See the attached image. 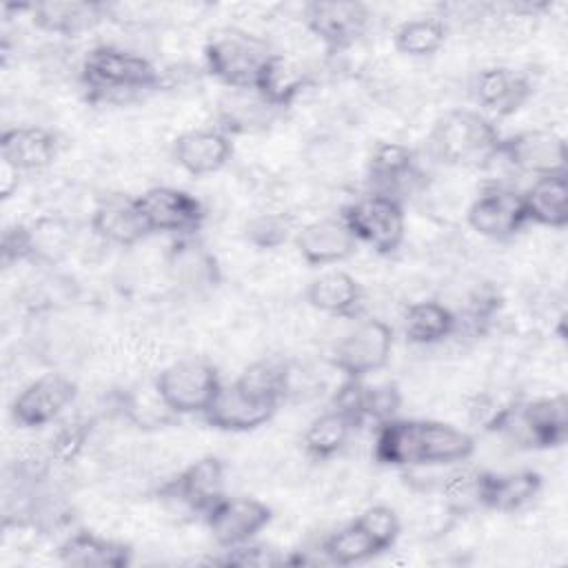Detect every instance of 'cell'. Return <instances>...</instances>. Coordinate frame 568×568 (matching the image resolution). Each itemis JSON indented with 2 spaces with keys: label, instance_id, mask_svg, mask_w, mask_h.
Wrapping results in <instances>:
<instances>
[{
  "label": "cell",
  "instance_id": "cell-1",
  "mask_svg": "<svg viewBox=\"0 0 568 568\" xmlns=\"http://www.w3.org/2000/svg\"><path fill=\"white\" fill-rule=\"evenodd\" d=\"M475 453V437L437 419L393 417L377 424L373 457L390 468L464 464Z\"/></svg>",
  "mask_w": 568,
  "mask_h": 568
},
{
  "label": "cell",
  "instance_id": "cell-2",
  "mask_svg": "<svg viewBox=\"0 0 568 568\" xmlns=\"http://www.w3.org/2000/svg\"><path fill=\"white\" fill-rule=\"evenodd\" d=\"M288 373L277 359H262L251 364L231 384H222L204 419L211 428L224 433H248L266 422L280 408L286 393Z\"/></svg>",
  "mask_w": 568,
  "mask_h": 568
},
{
  "label": "cell",
  "instance_id": "cell-3",
  "mask_svg": "<svg viewBox=\"0 0 568 568\" xmlns=\"http://www.w3.org/2000/svg\"><path fill=\"white\" fill-rule=\"evenodd\" d=\"M80 82L91 102L124 104L160 91L164 78L142 53L115 44H98L82 58Z\"/></svg>",
  "mask_w": 568,
  "mask_h": 568
},
{
  "label": "cell",
  "instance_id": "cell-4",
  "mask_svg": "<svg viewBox=\"0 0 568 568\" xmlns=\"http://www.w3.org/2000/svg\"><path fill=\"white\" fill-rule=\"evenodd\" d=\"M499 140L501 133L481 111L450 109L433 122L426 149L444 166L470 169L495 162Z\"/></svg>",
  "mask_w": 568,
  "mask_h": 568
},
{
  "label": "cell",
  "instance_id": "cell-5",
  "mask_svg": "<svg viewBox=\"0 0 568 568\" xmlns=\"http://www.w3.org/2000/svg\"><path fill=\"white\" fill-rule=\"evenodd\" d=\"M488 430L508 435L521 448H557L568 439V397L564 393L535 397L499 408L488 422Z\"/></svg>",
  "mask_w": 568,
  "mask_h": 568
},
{
  "label": "cell",
  "instance_id": "cell-6",
  "mask_svg": "<svg viewBox=\"0 0 568 568\" xmlns=\"http://www.w3.org/2000/svg\"><path fill=\"white\" fill-rule=\"evenodd\" d=\"M275 51L271 44L244 29H222L204 44L206 73L226 89H255L257 75Z\"/></svg>",
  "mask_w": 568,
  "mask_h": 568
},
{
  "label": "cell",
  "instance_id": "cell-7",
  "mask_svg": "<svg viewBox=\"0 0 568 568\" xmlns=\"http://www.w3.org/2000/svg\"><path fill=\"white\" fill-rule=\"evenodd\" d=\"M155 393L173 415H204L222 379L217 368L202 357H184L164 366L153 379Z\"/></svg>",
  "mask_w": 568,
  "mask_h": 568
},
{
  "label": "cell",
  "instance_id": "cell-8",
  "mask_svg": "<svg viewBox=\"0 0 568 568\" xmlns=\"http://www.w3.org/2000/svg\"><path fill=\"white\" fill-rule=\"evenodd\" d=\"M339 215L357 244L362 242L379 255H393L406 237V211L397 197L368 193L346 204Z\"/></svg>",
  "mask_w": 568,
  "mask_h": 568
},
{
  "label": "cell",
  "instance_id": "cell-9",
  "mask_svg": "<svg viewBox=\"0 0 568 568\" xmlns=\"http://www.w3.org/2000/svg\"><path fill=\"white\" fill-rule=\"evenodd\" d=\"M393 353V328L382 320H364L333 348L331 364L346 379H364L382 371Z\"/></svg>",
  "mask_w": 568,
  "mask_h": 568
},
{
  "label": "cell",
  "instance_id": "cell-10",
  "mask_svg": "<svg viewBox=\"0 0 568 568\" xmlns=\"http://www.w3.org/2000/svg\"><path fill=\"white\" fill-rule=\"evenodd\" d=\"M373 20L368 4L357 0H313L304 4L308 31L328 49L344 51L364 38Z\"/></svg>",
  "mask_w": 568,
  "mask_h": 568
},
{
  "label": "cell",
  "instance_id": "cell-11",
  "mask_svg": "<svg viewBox=\"0 0 568 568\" xmlns=\"http://www.w3.org/2000/svg\"><path fill=\"white\" fill-rule=\"evenodd\" d=\"M138 206L151 235H195L206 217L202 202L178 186H153L138 195Z\"/></svg>",
  "mask_w": 568,
  "mask_h": 568
},
{
  "label": "cell",
  "instance_id": "cell-12",
  "mask_svg": "<svg viewBox=\"0 0 568 568\" xmlns=\"http://www.w3.org/2000/svg\"><path fill=\"white\" fill-rule=\"evenodd\" d=\"M466 222L481 237L495 242L513 240L528 224L521 191L504 184L481 186L466 211Z\"/></svg>",
  "mask_w": 568,
  "mask_h": 568
},
{
  "label": "cell",
  "instance_id": "cell-13",
  "mask_svg": "<svg viewBox=\"0 0 568 568\" xmlns=\"http://www.w3.org/2000/svg\"><path fill=\"white\" fill-rule=\"evenodd\" d=\"M510 164L519 173L532 178L566 173V142L550 129H528L515 135L501 138L497 158Z\"/></svg>",
  "mask_w": 568,
  "mask_h": 568
},
{
  "label": "cell",
  "instance_id": "cell-14",
  "mask_svg": "<svg viewBox=\"0 0 568 568\" xmlns=\"http://www.w3.org/2000/svg\"><path fill=\"white\" fill-rule=\"evenodd\" d=\"M160 495L193 515H206L226 495V466L215 455H204L169 479Z\"/></svg>",
  "mask_w": 568,
  "mask_h": 568
},
{
  "label": "cell",
  "instance_id": "cell-15",
  "mask_svg": "<svg viewBox=\"0 0 568 568\" xmlns=\"http://www.w3.org/2000/svg\"><path fill=\"white\" fill-rule=\"evenodd\" d=\"M78 397V384L62 373H47L29 382L11 402V417L22 428L55 422Z\"/></svg>",
  "mask_w": 568,
  "mask_h": 568
},
{
  "label": "cell",
  "instance_id": "cell-16",
  "mask_svg": "<svg viewBox=\"0 0 568 568\" xmlns=\"http://www.w3.org/2000/svg\"><path fill=\"white\" fill-rule=\"evenodd\" d=\"M273 519L271 506L255 497L224 495L206 515L204 524L220 548H235L253 541Z\"/></svg>",
  "mask_w": 568,
  "mask_h": 568
},
{
  "label": "cell",
  "instance_id": "cell-17",
  "mask_svg": "<svg viewBox=\"0 0 568 568\" xmlns=\"http://www.w3.org/2000/svg\"><path fill=\"white\" fill-rule=\"evenodd\" d=\"M473 98L481 113L508 118L532 98V80L513 67H484L473 78Z\"/></svg>",
  "mask_w": 568,
  "mask_h": 568
},
{
  "label": "cell",
  "instance_id": "cell-18",
  "mask_svg": "<svg viewBox=\"0 0 568 568\" xmlns=\"http://www.w3.org/2000/svg\"><path fill=\"white\" fill-rule=\"evenodd\" d=\"M293 242L308 266L339 264L357 248V240L342 215H326L300 226Z\"/></svg>",
  "mask_w": 568,
  "mask_h": 568
},
{
  "label": "cell",
  "instance_id": "cell-19",
  "mask_svg": "<svg viewBox=\"0 0 568 568\" xmlns=\"http://www.w3.org/2000/svg\"><path fill=\"white\" fill-rule=\"evenodd\" d=\"M91 231L106 244L113 246H135L151 235L142 211L138 206V195L111 193L104 195L91 213Z\"/></svg>",
  "mask_w": 568,
  "mask_h": 568
},
{
  "label": "cell",
  "instance_id": "cell-20",
  "mask_svg": "<svg viewBox=\"0 0 568 568\" xmlns=\"http://www.w3.org/2000/svg\"><path fill=\"white\" fill-rule=\"evenodd\" d=\"M166 271L178 288L195 295L217 288L222 280L217 257L195 235L175 237L166 253Z\"/></svg>",
  "mask_w": 568,
  "mask_h": 568
},
{
  "label": "cell",
  "instance_id": "cell-21",
  "mask_svg": "<svg viewBox=\"0 0 568 568\" xmlns=\"http://www.w3.org/2000/svg\"><path fill=\"white\" fill-rule=\"evenodd\" d=\"M173 162L193 178L224 169L233 155L231 135L220 129H193L180 133L171 144Z\"/></svg>",
  "mask_w": 568,
  "mask_h": 568
},
{
  "label": "cell",
  "instance_id": "cell-22",
  "mask_svg": "<svg viewBox=\"0 0 568 568\" xmlns=\"http://www.w3.org/2000/svg\"><path fill=\"white\" fill-rule=\"evenodd\" d=\"M27 11L36 29L62 38L91 31L109 16V7L98 0H49L29 4Z\"/></svg>",
  "mask_w": 568,
  "mask_h": 568
},
{
  "label": "cell",
  "instance_id": "cell-23",
  "mask_svg": "<svg viewBox=\"0 0 568 568\" xmlns=\"http://www.w3.org/2000/svg\"><path fill=\"white\" fill-rule=\"evenodd\" d=\"M280 113L255 89H226L217 100V129L226 135H251L266 131Z\"/></svg>",
  "mask_w": 568,
  "mask_h": 568
},
{
  "label": "cell",
  "instance_id": "cell-24",
  "mask_svg": "<svg viewBox=\"0 0 568 568\" xmlns=\"http://www.w3.org/2000/svg\"><path fill=\"white\" fill-rule=\"evenodd\" d=\"M371 193L399 197V193L419 175L415 151L402 142H377L366 162Z\"/></svg>",
  "mask_w": 568,
  "mask_h": 568
},
{
  "label": "cell",
  "instance_id": "cell-25",
  "mask_svg": "<svg viewBox=\"0 0 568 568\" xmlns=\"http://www.w3.org/2000/svg\"><path fill=\"white\" fill-rule=\"evenodd\" d=\"M58 135L44 126H11L0 138V160L20 173L44 171L58 158Z\"/></svg>",
  "mask_w": 568,
  "mask_h": 568
},
{
  "label": "cell",
  "instance_id": "cell-26",
  "mask_svg": "<svg viewBox=\"0 0 568 568\" xmlns=\"http://www.w3.org/2000/svg\"><path fill=\"white\" fill-rule=\"evenodd\" d=\"M311 71L302 62L284 53H273L257 75L255 91L271 106L284 111L311 87Z\"/></svg>",
  "mask_w": 568,
  "mask_h": 568
},
{
  "label": "cell",
  "instance_id": "cell-27",
  "mask_svg": "<svg viewBox=\"0 0 568 568\" xmlns=\"http://www.w3.org/2000/svg\"><path fill=\"white\" fill-rule=\"evenodd\" d=\"M133 550L115 539L100 537L91 530H75L58 546V559L78 568H126Z\"/></svg>",
  "mask_w": 568,
  "mask_h": 568
},
{
  "label": "cell",
  "instance_id": "cell-28",
  "mask_svg": "<svg viewBox=\"0 0 568 568\" xmlns=\"http://www.w3.org/2000/svg\"><path fill=\"white\" fill-rule=\"evenodd\" d=\"M306 302L333 317H357L364 306V288L346 271H326L306 286Z\"/></svg>",
  "mask_w": 568,
  "mask_h": 568
},
{
  "label": "cell",
  "instance_id": "cell-29",
  "mask_svg": "<svg viewBox=\"0 0 568 568\" xmlns=\"http://www.w3.org/2000/svg\"><path fill=\"white\" fill-rule=\"evenodd\" d=\"M541 490V475L524 468L513 473L484 470L479 506L497 513H515L528 506Z\"/></svg>",
  "mask_w": 568,
  "mask_h": 568
},
{
  "label": "cell",
  "instance_id": "cell-30",
  "mask_svg": "<svg viewBox=\"0 0 568 568\" xmlns=\"http://www.w3.org/2000/svg\"><path fill=\"white\" fill-rule=\"evenodd\" d=\"M528 224L564 229L568 224V178L566 173L541 175L521 191Z\"/></svg>",
  "mask_w": 568,
  "mask_h": 568
},
{
  "label": "cell",
  "instance_id": "cell-31",
  "mask_svg": "<svg viewBox=\"0 0 568 568\" xmlns=\"http://www.w3.org/2000/svg\"><path fill=\"white\" fill-rule=\"evenodd\" d=\"M357 426L359 424L353 419V415H348L344 408L333 404L328 410L311 419V424L302 435V448L311 459H317V462L331 459L346 446V442L351 439V433Z\"/></svg>",
  "mask_w": 568,
  "mask_h": 568
},
{
  "label": "cell",
  "instance_id": "cell-32",
  "mask_svg": "<svg viewBox=\"0 0 568 568\" xmlns=\"http://www.w3.org/2000/svg\"><path fill=\"white\" fill-rule=\"evenodd\" d=\"M402 326L410 344L430 346L444 342L455 333L457 315L437 300H419L406 306Z\"/></svg>",
  "mask_w": 568,
  "mask_h": 568
},
{
  "label": "cell",
  "instance_id": "cell-33",
  "mask_svg": "<svg viewBox=\"0 0 568 568\" xmlns=\"http://www.w3.org/2000/svg\"><path fill=\"white\" fill-rule=\"evenodd\" d=\"M446 38V22L437 16H424L399 22L393 31V47L408 58H430L444 47Z\"/></svg>",
  "mask_w": 568,
  "mask_h": 568
},
{
  "label": "cell",
  "instance_id": "cell-34",
  "mask_svg": "<svg viewBox=\"0 0 568 568\" xmlns=\"http://www.w3.org/2000/svg\"><path fill=\"white\" fill-rule=\"evenodd\" d=\"M322 552L328 564L337 566H353L368 561L379 555L373 539L366 535V530L353 519L346 526L337 528L322 541Z\"/></svg>",
  "mask_w": 568,
  "mask_h": 568
},
{
  "label": "cell",
  "instance_id": "cell-35",
  "mask_svg": "<svg viewBox=\"0 0 568 568\" xmlns=\"http://www.w3.org/2000/svg\"><path fill=\"white\" fill-rule=\"evenodd\" d=\"M295 231V220L288 213H257L244 224V240L260 251H273L293 240Z\"/></svg>",
  "mask_w": 568,
  "mask_h": 568
},
{
  "label": "cell",
  "instance_id": "cell-36",
  "mask_svg": "<svg viewBox=\"0 0 568 568\" xmlns=\"http://www.w3.org/2000/svg\"><path fill=\"white\" fill-rule=\"evenodd\" d=\"M481 477L484 470L473 468V466H459L450 470L442 479V495L455 510H470V508H481Z\"/></svg>",
  "mask_w": 568,
  "mask_h": 568
},
{
  "label": "cell",
  "instance_id": "cell-37",
  "mask_svg": "<svg viewBox=\"0 0 568 568\" xmlns=\"http://www.w3.org/2000/svg\"><path fill=\"white\" fill-rule=\"evenodd\" d=\"M355 521L366 530V535L373 539L375 548L382 552L390 550L402 532V521L399 515L395 513V508L386 506V504H373L368 508H364Z\"/></svg>",
  "mask_w": 568,
  "mask_h": 568
},
{
  "label": "cell",
  "instance_id": "cell-38",
  "mask_svg": "<svg viewBox=\"0 0 568 568\" xmlns=\"http://www.w3.org/2000/svg\"><path fill=\"white\" fill-rule=\"evenodd\" d=\"M38 251V240L33 229L24 224H13L2 233V262L9 266L13 262H24Z\"/></svg>",
  "mask_w": 568,
  "mask_h": 568
},
{
  "label": "cell",
  "instance_id": "cell-39",
  "mask_svg": "<svg viewBox=\"0 0 568 568\" xmlns=\"http://www.w3.org/2000/svg\"><path fill=\"white\" fill-rule=\"evenodd\" d=\"M226 552L229 555L222 559V564H231V566H277L286 561L284 557L275 555V550L266 546H255L251 541L235 548H226Z\"/></svg>",
  "mask_w": 568,
  "mask_h": 568
},
{
  "label": "cell",
  "instance_id": "cell-40",
  "mask_svg": "<svg viewBox=\"0 0 568 568\" xmlns=\"http://www.w3.org/2000/svg\"><path fill=\"white\" fill-rule=\"evenodd\" d=\"M0 162H2V169H0V193H2L4 200H9L18 191L22 173L13 164H9V162H4V160H0Z\"/></svg>",
  "mask_w": 568,
  "mask_h": 568
}]
</instances>
